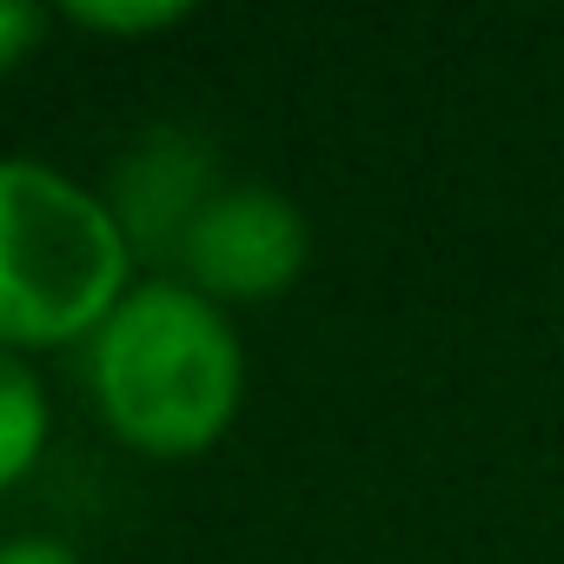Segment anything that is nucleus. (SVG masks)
Segmentation results:
<instances>
[{"label":"nucleus","mask_w":564,"mask_h":564,"mask_svg":"<svg viewBox=\"0 0 564 564\" xmlns=\"http://www.w3.org/2000/svg\"><path fill=\"white\" fill-rule=\"evenodd\" d=\"M133 286V246L87 180L0 153V346H87Z\"/></svg>","instance_id":"f03ea898"},{"label":"nucleus","mask_w":564,"mask_h":564,"mask_svg":"<svg viewBox=\"0 0 564 564\" xmlns=\"http://www.w3.org/2000/svg\"><path fill=\"white\" fill-rule=\"evenodd\" d=\"M61 21L80 34H100V41H147V34L193 21V8L186 0H67Z\"/></svg>","instance_id":"423d86ee"},{"label":"nucleus","mask_w":564,"mask_h":564,"mask_svg":"<svg viewBox=\"0 0 564 564\" xmlns=\"http://www.w3.org/2000/svg\"><path fill=\"white\" fill-rule=\"evenodd\" d=\"M47 432H54V405H47L34 359L0 346V491H14L41 465Z\"/></svg>","instance_id":"39448f33"},{"label":"nucleus","mask_w":564,"mask_h":564,"mask_svg":"<svg viewBox=\"0 0 564 564\" xmlns=\"http://www.w3.org/2000/svg\"><path fill=\"white\" fill-rule=\"evenodd\" d=\"M0 564H87V557L61 538H8L0 544Z\"/></svg>","instance_id":"6e6552de"},{"label":"nucleus","mask_w":564,"mask_h":564,"mask_svg":"<svg viewBox=\"0 0 564 564\" xmlns=\"http://www.w3.org/2000/svg\"><path fill=\"white\" fill-rule=\"evenodd\" d=\"M47 28H54V14L34 8V0H0V74L28 67V61L41 54Z\"/></svg>","instance_id":"0eeeda50"},{"label":"nucleus","mask_w":564,"mask_h":564,"mask_svg":"<svg viewBox=\"0 0 564 564\" xmlns=\"http://www.w3.org/2000/svg\"><path fill=\"white\" fill-rule=\"evenodd\" d=\"M80 352L100 425L147 458L213 452L246 405L239 326L180 272L133 279Z\"/></svg>","instance_id":"f257e3e1"},{"label":"nucleus","mask_w":564,"mask_h":564,"mask_svg":"<svg viewBox=\"0 0 564 564\" xmlns=\"http://www.w3.org/2000/svg\"><path fill=\"white\" fill-rule=\"evenodd\" d=\"M219 186L226 180L213 173V147L199 133H186V127H147L120 153V166L107 180V206H113L133 259L140 252L147 259H173L180 239H186V226L199 219V206Z\"/></svg>","instance_id":"20e7f679"},{"label":"nucleus","mask_w":564,"mask_h":564,"mask_svg":"<svg viewBox=\"0 0 564 564\" xmlns=\"http://www.w3.org/2000/svg\"><path fill=\"white\" fill-rule=\"evenodd\" d=\"M313 259V219L293 193L259 186V180H226L199 219L186 226L173 265L193 293L213 306H259L300 286V272Z\"/></svg>","instance_id":"7ed1b4c3"}]
</instances>
